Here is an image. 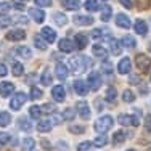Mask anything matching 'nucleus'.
<instances>
[{
  "mask_svg": "<svg viewBox=\"0 0 151 151\" xmlns=\"http://www.w3.org/2000/svg\"><path fill=\"white\" fill-rule=\"evenodd\" d=\"M92 53L96 56V58H100V60H106V58H108L106 48H105V47H101V45H98V44L92 47Z\"/></svg>",
  "mask_w": 151,
  "mask_h": 151,
  "instance_id": "nucleus-20",
  "label": "nucleus"
},
{
  "mask_svg": "<svg viewBox=\"0 0 151 151\" xmlns=\"http://www.w3.org/2000/svg\"><path fill=\"white\" fill-rule=\"evenodd\" d=\"M108 143V138L105 135H100V137H96L95 140H93V145L95 146H98V148H101V146H105Z\"/></svg>",
  "mask_w": 151,
  "mask_h": 151,
  "instance_id": "nucleus-40",
  "label": "nucleus"
},
{
  "mask_svg": "<svg viewBox=\"0 0 151 151\" xmlns=\"http://www.w3.org/2000/svg\"><path fill=\"white\" fill-rule=\"evenodd\" d=\"M95 106L98 108V109H101V108H103V105H101V101H98V100H96V101H95Z\"/></svg>",
  "mask_w": 151,
  "mask_h": 151,
  "instance_id": "nucleus-54",
  "label": "nucleus"
},
{
  "mask_svg": "<svg viewBox=\"0 0 151 151\" xmlns=\"http://www.w3.org/2000/svg\"><path fill=\"white\" fill-rule=\"evenodd\" d=\"M116 24L119 27H124V29H129V27L132 26L130 18H129L127 15H124V13H119V15L116 16Z\"/></svg>",
  "mask_w": 151,
  "mask_h": 151,
  "instance_id": "nucleus-14",
  "label": "nucleus"
},
{
  "mask_svg": "<svg viewBox=\"0 0 151 151\" xmlns=\"http://www.w3.org/2000/svg\"><path fill=\"white\" fill-rule=\"evenodd\" d=\"M8 73V69H6V66L3 63H0V77H3V76H6Z\"/></svg>",
  "mask_w": 151,
  "mask_h": 151,
  "instance_id": "nucleus-51",
  "label": "nucleus"
},
{
  "mask_svg": "<svg viewBox=\"0 0 151 151\" xmlns=\"http://www.w3.org/2000/svg\"><path fill=\"white\" fill-rule=\"evenodd\" d=\"M6 40H12V42H16V40H23V39H26V32L23 29H12L6 32Z\"/></svg>",
  "mask_w": 151,
  "mask_h": 151,
  "instance_id": "nucleus-8",
  "label": "nucleus"
},
{
  "mask_svg": "<svg viewBox=\"0 0 151 151\" xmlns=\"http://www.w3.org/2000/svg\"><path fill=\"white\" fill-rule=\"evenodd\" d=\"M18 127H19L21 130H24V132H29L32 129V125H31V122H29L27 117H19V119H18Z\"/></svg>",
  "mask_w": 151,
  "mask_h": 151,
  "instance_id": "nucleus-26",
  "label": "nucleus"
},
{
  "mask_svg": "<svg viewBox=\"0 0 151 151\" xmlns=\"http://www.w3.org/2000/svg\"><path fill=\"white\" fill-rule=\"evenodd\" d=\"M109 45H111V53L113 55H121L122 52V44L119 40H116V39H109Z\"/></svg>",
  "mask_w": 151,
  "mask_h": 151,
  "instance_id": "nucleus-25",
  "label": "nucleus"
},
{
  "mask_svg": "<svg viewBox=\"0 0 151 151\" xmlns=\"http://www.w3.org/2000/svg\"><path fill=\"white\" fill-rule=\"evenodd\" d=\"M63 6L69 12H76L81 8V2L79 0H63Z\"/></svg>",
  "mask_w": 151,
  "mask_h": 151,
  "instance_id": "nucleus-23",
  "label": "nucleus"
},
{
  "mask_svg": "<svg viewBox=\"0 0 151 151\" xmlns=\"http://www.w3.org/2000/svg\"><path fill=\"white\" fill-rule=\"evenodd\" d=\"M117 121H119L121 125H140V119L135 116V114H119L117 116Z\"/></svg>",
  "mask_w": 151,
  "mask_h": 151,
  "instance_id": "nucleus-4",
  "label": "nucleus"
},
{
  "mask_svg": "<svg viewBox=\"0 0 151 151\" xmlns=\"http://www.w3.org/2000/svg\"><path fill=\"white\" fill-rule=\"evenodd\" d=\"M101 71L105 74H111L113 73V64L109 63V61H106V60H103V64H101Z\"/></svg>",
  "mask_w": 151,
  "mask_h": 151,
  "instance_id": "nucleus-42",
  "label": "nucleus"
},
{
  "mask_svg": "<svg viewBox=\"0 0 151 151\" xmlns=\"http://www.w3.org/2000/svg\"><path fill=\"white\" fill-rule=\"evenodd\" d=\"M111 15H113V8L111 6H103V10H101V21H109V18Z\"/></svg>",
  "mask_w": 151,
  "mask_h": 151,
  "instance_id": "nucleus-35",
  "label": "nucleus"
},
{
  "mask_svg": "<svg viewBox=\"0 0 151 151\" xmlns=\"http://www.w3.org/2000/svg\"><path fill=\"white\" fill-rule=\"evenodd\" d=\"M34 145H35V142H34V138H31V137H26V138L21 142V148H23L24 151H31L32 148H34Z\"/></svg>",
  "mask_w": 151,
  "mask_h": 151,
  "instance_id": "nucleus-29",
  "label": "nucleus"
},
{
  "mask_svg": "<svg viewBox=\"0 0 151 151\" xmlns=\"http://www.w3.org/2000/svg\"><path fill=\"white\" fill-rule=\"evenodd\" d=\"M58 47H60L61 52L71 53V52H73V50L76 48V44H74L73 40H69V39H61V40L58 42Z\"/></svg>",
  "mask_w": 151,
  "mask_h": 151,
  "instance_id": "nucleus-12",
  "label": "nucleus"
},
{
  "mask_svg": "<svg viewBox=\"0 0 151 151\" xmlns=\"http://www.w3.org/2000/svg\"><path fill=\"white\" fill-rule=\"evenodd\" d=\"M31 151H37V150H34V148H32V150H31Z\"/></svg>",
  "mask_w": 151,
  "mask_h": 151,
  "instance_id": "nucleus-57",
  "label": "nucleus"
},
{
  "mask_svg": "<svg viewBox=\"0 0 151 151\" xmlns=\"http://www.w3.org/2000/svg\"><path fill=\"white\" fill-rule=\"evenodd\" d=\"M74 44H76V48L82 50V48H85V47H87L88 37L85 34H76L74 35Z\"/></svg>",
  "mask_w": 151,
  "mask_h": 151,
  "instance_id": "nucleus-15",
  "label": "nucleus"
},
{
  "mask_svg": "<svg viewBox=\"0 0 151 151\" xmlns=\"http://www.w3.org/2000/svg\"><path fill=\"white\" fill-rule=\"evenodd\" d=\"M76 111H77V114L82 117V119H90V106H88L85 101H77Z\"/></svg>",
  "mask_w": 151,
  "mask_h": 151,
  "instance_id": "nucleus-7",
  "label": "nucleus"
},
{
  "mask_svg": "<svg viewBox=\"0 0 151 151\" xmlns=\"http://www.w3.org/2000/svg\"><path fill=\"white\" fill-rule=\"evenodd\" d=\"M125 140V134H124V130H117L116 134H114L113 137V143L114 145H121L122 142Z\"/></svg>",
  "mask_w": 151,
  "mask_h": 151,
  "instance_id": "nucleus-33",
  "label": "nucleus"
},
{
  "mask_svg": "<svg viewBox=\"0 0 151 151\" xmlns=\"http://www.w3.org/2000/svg\"><path fill=\"white\" fill-rule=\"evenodd\" d=\"M106 100H108V101H114V100H116V88H114V87H109V88H108V92H106Z\"/></svg>",
  "mask_w": 151,
  "mask_h": 151,
  "instance_id": "nucleus-43",
  "label": "nucleus"
},
{
  "mask_svg": "<svg viewBox=\"0 0 151 151\" xmlns=\"http://www.w3.org/2000/svg\"><path fill=\"white\" fill-rule=\"evenodd\" d=\"M55 73H56V77H58L60 81H64V79H68V76H69V71H68V68L64 66L63 63H58L55 66Z\"/></svg>",
  "mask_w": 151,
  "mask_h": 151,
  "instance_id": "nucleus-17",
  "label": "nucleus"
},
{
  "mask_svg": "<svg viewBox=\"0 0 151 151\" xmlns=\"http://www.w3.org/2000/svg\"><path fill=\"white\" fill-rule=\"evenodd\" d=\"M122 100H124L125 103H132V101L135 100L134 92H132V90H129V88H127V90H124V92H122Z\"/></svg>",
  "mask_w": 151,
  "mask_h": 151,
  "instance_id": "nucleus-36",
  "label": "nucleus"
},
{
  "mask_svg": "<svg viewBox=\"0 0 151 151\" xmlns=\"http://www.w3.org/2000/svg\"><path fill=\"white\" fill-rule=\"evenodd\" d=\"M85 8H87L88 12H98L101 6H100L98 0H85Z\"/></svg>",
  "mask_w": 151,
  "mask_h": 151,
  "instance_id": "nucleus-28",
  "label": "nucleus"
},
{
  "mask_svg": "<svg viewBox=\"0 0 151 151\" xmlns=\"http://www.w3.org/2000/svg\"><path fill=\"white\" fill-rule=\"evenodd\" d=\"M130 69H132V63H130V58H122L117 64V71L121 74H130Z\"/></svg>",
  "mask_w": 151,
  "mask_h": 151,
  "instance_id": "nucleus-11",
  "label": "nucleus"
},
{
  "mask_svg": "<svg viewBox=\"0 0 151 151\" xmlns=\"http://www.w3.org/2000/svg\"><path fill=\"white\" fill-rule=\"evenodd\" d=\"M42 109H45L44 113H50V114L55 113V106H53V105H45L44 108H42Z\"/></svg>",
  "mask_w": 151,
  "mask_h": 151,
  "instance_id": "nucleus-50",
  "label": "nucleus"
},
{
  "mask_svg": "<svg viewBox=\"0 0 151 151\" xmlns=\"http://www.w3.org/2000/svg\"><path fill=\"white\" fill-rule=\"evenodd\" d=\"M103 32H106V29H95L92 32V37L98 39V37H103Z\"/></svg>",
  "mask_w": 151,
  "mask_h": 151,
  "instance_id": "nucleus-47",
  "label": "nucleus"
},
{
  "mask_svg": "<svg viewBox=\"0 0 151 151\" xmlns=\"http://www.w3.org/2000/svg\"><path fill=\"white\" fill-rule=\"evenodd\" d=\"M121 44L124 45L125 48H134V47L137 45V40L132 37V35H124V37H122V40H121Z\"/></svg>",
  "mask_w": 151,
  "mask_h": 151,
  "instance_id": "nucleus-27",
  "label": "nucleus"
},
{
  "mask_svg": "<svg viewBox=\"0 0 151 151\" xmlns=\"http://www.w3.org/2000/svg\"><path fill=\"white\" fill-rule=\"evenodd\" d=\"M74 23L76 24H79V26H90V24H93V18L92 16H85V15H77V16H74Z\"/></svg>",
  "mask_w": 151,
  "mask_h": 151,
  "instance_id": "nucleus-16",
  "label": "nucleus"
},
{
  "mask_svg": "<svg viewBox=\"0 0 151 151\" xmlns=\"http://www.w3.org/2000/svg\"><path fill=\"white\" fill-rule=\"evenodd\" d=\"M113 124H114V119L111 116H101L95 122V130L98 132V134H106V132L113 127Z\"/></svg>",
  "mask_w": 151,
  "mask_h": 151,
  "instance_id": "nucleus-2",
  "label": "nucleus"
},
{
  "mask_svg": "<svg viewBox=\"0 0 151 151\" xmlns=\"http://www.w3.org/2000/svg\"><path fill=\"white\" fill-rule=\"evenodd\" d=\"M52 96L55 101H64V98H66V92H64V87L63 85H55V87L52 88Z\"/></svg>",
  "mask_w": 151,
  "mask_h": 151,
  "instance_id": "nucleus-9",
  "label": "nucleus"
},
{
  "mask_svg": "<svg viewBox=\"0 0 151 151\" xmlns=\"http://www.w3.org/2000/svg\"><path fill=\"white\" fill-rule=\"evenodd\" d=\"M56 148H61V151H68V150H69V146H68V143L66 142H58V143H56Z\"/></svg>",
  "mask_w": 151,
  "mask_h": 151,
  "instance_id": "nucleus-48",
  "label": "nucleus"
},
{
  "mask_svg": "<svg viewBox=\"0 0 151 151\" xmlns=\"http://www.w3.org/2000/svg\"><path fill=\"white\" fill-rule=\"evenodd\" d=\"M34 3L37 6H52V0H34Z\"/></svg>",
  "mask_w": 151,
  "mask_h": 151,
  "instance_id": "nucleus-46",
  "label": "nucleus"
},
{
  "mask_svg": "<svg viewBox=\"0 0 151 151\" xmlns=\"http://www.w3.org/2000/svg\"><path fill=\"white\" fill-rule=\"evenodd\" d=\"M40 114H42V108L40 106H32L31 109H29V116L34 117V119H39V117H40Z\"/></svg>",
  "mask_w": 151,
  "mask_h": 151,
  "instance_id": "nucleus-38",
  "label": "nucleus"
},
{
  "mask_svg": "<svg viewBox=\"0 0 151 151\" xmlns=\"http://www.w3.org/2000/svg\"><path fill=\"white\" fill-rule=\"evenodd\" d=\"M69 132H73V134H82V132H85V125H69Z\"/></svg>",
  "mask_w": 151,
  "mask_h": 151,
  "instance_id": "nucleus-44",
  "label": "nucleus"
},
{
  "mask_svg": "<svg viewBox=\"0 0 151 151\" xmlns=\"http://www.w3.org/2000/svg\"><path fill=\"white\" fill-rule=\"evenodd\" d=\"M23 71H24V68H23V64H21V63H13V66H12L13 76H21V74H23Z\"/></svg>",
  "mask_w": 151,
  "mask_h": 151,
  "instance_id": "nucleus-41",
  "label": "nucleus"
},
{
  "mask_svg": "<svg viewBox=\"0 0 151 151\" xmlns=\"http://www.w3.org/2000/svg\"><path fill=\"white\" fill-rule=\"evenodd\" d=\"M119 2L125 6V8H132V0H119Z\"/></svg>",
  "mask_w": 151,
  "mask_h": 151,
  "instance_id": "nucleus-53",
  "label": "nucleus"
},
{
  "mask_svg": "<svg viewBox=\"0 0 151 151\" xmlns=\"http://www.w3.org/2000/svg\"><path fill=\"white\" fill-rule=\"evenodd\" d=\"M92 145H93L92 142H82V143H79V145H77V150L79 151H88Z\"/></svg>",
  "mask_w": 151,
  "mask_h": 151,
  "instance_id": "nucleus-45",
  "label": "nucleus"
},
{
  "mask_svg": "<svg viewBox=\"0 0 151 151\" xmlns=\"http://www.w3.org/2000/svg\"><path fill=\"white\" fill-rule=\"evenodd\" d=\"M87 84H88V88L90 90H98L101 87V76L100 73H90L87 77Z\"/></svg>",
  "mask_w": 151,
  "mask_h": 151,
  "instance_id": "nucleus-6",
  "label": "nucleus"
},
{
  "mask_svg": "<svg viewBox=\"0 0 151 151\" xmlns=\"http://www.w3.org/2000/svg\"><path fill=\"white\" fill-rule=\"evenodd\" d=\"M53 19H55V23L58 24V26H64V24L68 23V16L64 15V13H60V12H56L55 15H53Z\"/></svg>",
  "mask_w": 151,
  "mask_h": 151,
  "instance_id": "nucleus-30",
  "label": "nucleus"
},
{
  "mask_svg": "<svg viewBox=\"0 0 151 151\" xmlns=\"http://www.w3.org/2000/svg\"><path fill=\"white\" fill-rule=\"evenodd\" d=\"M34 45L39 50H45L47 48V40L42 39V35H34Z\"/></svg>",
  "mask_w": 151,
  "mask_h": 151,
  "instance_id": "nucleus-32",
  "label": "nucleus"
},
{
  "mask_svg": "<svg viewBox=\"0 0 151 151\" xmlns=\"http://www.w3.org/2000/svg\"><path fill=\"white\" fill-rule=\"evenodd\" d=\"M74 117H76V113H74L73 108H66V109L63 111V119L64 121H73Z\"/></svg>",
  "mask_w": 151,
  "mask_h": 151,
  "instance_id": "nucleus-37",
  "label": "nucleus"
},
{
  "mask_svg": "<svg viewBox=\"0 0 151 151\" xmlns=\"http://www.w3.org/2000/svg\"><path fill=\"white\" fill-rule=\"evenodd\" d=\"M52 74L48 73V71H45L44 74H42V77H40V82H42V85H52Z\"/></svg>",
  "mask_w": 151,
  "mask_h": 151,
  "instance_id": "nucleus-39",
  "label": "nucleus"
},
{
  "mask_svg": "<svg viewBox=\"0 0 151 151\" xmlns=\"http://www.w3.org/2000/svg\"><path fill=\"white\" fill-rule=\"evenodd\" d=\"M130 82H140V79L137 77V76H132V77H130Z\"/></svg>",
  "mask_w": 151,
  "mask_h": 151,
  "instance_id": "nucleus-55",
  "label": "nucleus"
},
{
  "mask_svg": "<svg viewBox=\"0 0 151 151\" xmlns=\"http://www.w3.org/2000/svg\"><path fill=\"white\" fill-rule=\"evenodd\" d=\"M127 151H137V150H127Z\"/></svg>",
  "mask_w": 151,
  "mask_h": 151,
  "instance_id": "nucleus-56",
  "label": "nucleus"
},
{
  "mask_svg": "<svg viewBox=\"0 0 151 151\" xmlns=\"http://www.w3.org/2000/svg\"><path fill=\"white\" fill-rule=\"evenodd\" d=\"M15 53L18 56H21V58H24V60H29L31 56H32V52H31V48L29 47H16V50H15Z\"/></svg>",
  "mask_w": 151,
  "mask_h": 151,
  "instance_id": "nucleus-22",
  "label": "nucleus"
},
{
  "mask_svg": "<svg viewBox=\"0 0 151 151\" xmlns=\"http://www.w3.org/2000/svg\"><path fill=\"white\" fill-rule=\"evenodd\" d=\"M135 66L140 73H148L150 71V66H151V60L150 56H146L145 53H138L135 56Z\"/></svg>",
  "mask_w": 151,
  "mask_h": 151,
  "instance_id": "nucleus-3",
  "label": "nucleus"
},
{
  "mask_svg": "<svg viewBox=\"0 0 151 151\" xmlns=\"http://www.w3.org/2000/svg\"><path fill=\"white\" fill-rule=\"evenodd\" d=\"M42 37L45 39L47 40V44H52V42H55L56 40V32L52 29V27H44V29H42Z\"/></svg>",
  "mask_w": 151,
  "mask_h": 151,
  "instance_id": "nucleus-18",
  "label": "nucleus"
},
{
  "mask_svg": "<svg viewBox=\"0 0 151 151\" xmlns=\"http://www.w3.org/2000/svg\"><path fill=\"white\" fill-rule=\"evenodd\" d=\"M10 122H12V116H10V113H8V111H2V113H0V125H2V127H6Z\"/></svg>",
  "mask_w": 151,
  "mask_h": 151,
  "instance_id": "nucleus-31",
  "label": "nucleus"
},
{
  "mask_svg": "<svg viewBox=\"0 0 151 151\" xmlns=\"http://www.w3.org/2000/svg\"><path fill=\"white\" fill-rule=\"evenodd\" d=\"M134 29H135L137 34L145 35L146 32H148V24H146L143 19H137V21H135V24H134Z\"/></svg>",
  "mask_w": 151,
  "mask_h": 151,
  "instance_id": "nucleus-21",
  "label": "nucleus"
},
{
  "mask_svg": "<svg viewBox=\"0 0 151 151\" xmlns=\"http://www.w3.org/2000/svg\"><path fill=\"white\" fill-rule=\"evenodd\" d=\"M52 127H53V122L50 119H44V121H40L37 124V130L39 132H44V134H45V132H50V130H52Z\"/></svg>",
  "mask_w": 151,
  "mask_h": 151,
  "instance_id": "nucleus-24",
  "label": "nucleus"
},
{
  "mask_svg": "<svg viewBox=\"0 0 151 151\" xmlns=\"http://www.w3.org/2000/svg\"><path fill=\"white\" fill-rule=\"evenodd\" d=\"M69 66L76 74H81L90 66V61H88L87 56H74V58L69 60Z\"/></svg>",
  "mask_w": 151,
  "mask_h": 151,
  "instance_id": "nucleus-1",
  "label": "nucleus"
},
{
  "mask_svg": "<svg viewBox=\"0 0 151 151\" xmlns=\"http://www.w3.org/2000/svg\"><path fill=\"white\" fill-rule=\"evenodd\" d=\"M145 124H146V129L151 130V114H148V116L145 117Z\"/></svg>",
  "mask_w": 151,
  "mask_h": 151,
  "instance_id": "nucleus-52",
  "label": "nucleus"
},
{
  "mask_svg": "<svg viewBox=\"0 0 151 151\" xmlns=\"http://www.w3.org/2000/svg\"><path fill=\"white\" fill-rule=\"evenodd\" d=\"M29 15L35 23H44V19H45V13L40 8H29Z\"/></svg>",
  "mask_w": 151,
  "mask_h": 151,
  "instance_id": "nucleus-19",
  "label": "nucleus"
},
{
  "mask_svg": "<svg viewBox=\"0 0 151 151\" xmlns=\"http://www.w3.org/2000/svg\"><path fill=\"white\" fill-rule=\"evenodd\" d=\"M74 90L79 93V95L81 96H85L88 93V90H90V88H88V84L85 81H81V79H77V81L74 82Z\"/></svg>",
  "mask_w": 151,
  "mask_h": 151,
  "instance_id": "nucleus-10",
  "label": "nucleus"
},
{
  "mask_svg": "<svg viewBox=\"0 0 151 151\" xmlns=\"http://www.w3.org/2000/svg\"><path fill=\"white\" fill-rule=\"evenodd\" d=\"M26 100H27V95L26 93H23V92H18L15 96L12 98V101H10V108H12L13 111H18V109H21V106L26 103Z\"/></svg>",
  "mask_w": 151,
  "mask_h": 151,
  "instance_id": "nucleus-5",
  "label": "nucleus"
},
{
  "mask_svg": "<svg viewBox=\"0 0 151 151\" xmlns=\"http://www.w3.org/2000/svg\"><path fill=\"white\" fill-rule=\"evenodd\" d=\"M42 90L37 87V85H32L31 87V100H39V98H42Z\"/></svg>",
  "mask_w": 151,
  "mask_h": 151,
  "instance_id": "nucleus-34",
  "label": "nucleus"
},
{
  "mask_svg": "<svg viewBox=\"0 0 151 151\" xmlns=\"http://www.w3.org/2000/svg\"><path fill=\"white\" fill-rule=\"evenodd\" d=\"M150 52H151V44H150Z\"/></svg>",
  "mask_w": 151,
  "mask_h": 151,
  "instance_id": "nucleus-58",
  "label": "nucleus"
},
{
  "mask_svg": "<svg viewBox=\"0 0 151 151\" xmlns=\"http://www.w3.org/2000/svg\"><path fill=\"white\" fill-rule=\"evenodd\" d=\"M8 140H10V135H8V134H2V132H0V145L6 143Z\"/></svg>",
  "mask_w": 151,
  "mask_h": 151,
  "instance_id": "nucleus-49",
  "label": "nucleus"
},
{
  "mask_svg": "<svg viewBox=\"0 0 151 151\" xmlns=\"http://www.w3.org/2000/svg\"><path fill=\"white\" fill-rule=\"evenodd\" d=\"M13 92H15V85H13L12 82H2V84H0V95H2L3 98L10 96Z\"/></svg>",
  "mask_w": 151,
  "mask_h": 151,
  "instance_id": "nucleus-13",
  "label": "nucleus"
}]
</instances>
